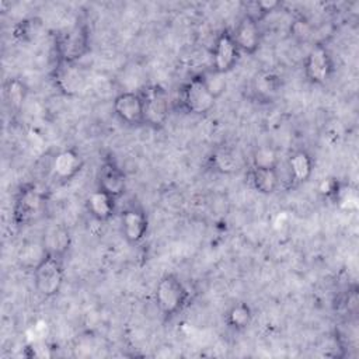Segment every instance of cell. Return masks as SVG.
Masks as SVG:
<instances>
[{
    "instance_id": "cell-1",
    "label": "cell",
    "mask_w": 359,
    "mask_h": 359,
    "mask_svg": "<svg viewBox=\"0 0 359 359\" xmlns=\"http://www.w3.org/2000/svg\"><path fill=\"white\" fill-rule=\"evenodd\" d=\"M154 297L158 310L164 316L171 317L181 311L185 306L188 290L177 275L167 273L157 282Z\"/></svg>"
},
{
    "instance_id": "cell-2",
    "label": "cell",
    "mask_w": 359,
    "mask_h": 359,
    "mask_svg": "<svg viewBox=\"0 0 359 359\" xmlns=\"http://www.w3.org/2000/svg\"><path fill=\"white\" fill-rule=\"evenodd\" d=\"M36 292L43 297H52L62 289L65 272L62 258L48 254L45 259L32 271Z\"/></svg>"
},
{
    "instance_id": "cell-3",
    "label": "cell",
    "mask_w": 359,
    "mask_h": 359,
    "mask_svg": "<svg viewBox=\"0 0 359 359\" xmlns=\"http://www.w3.org/2000/svg\"><path fill=\"white\" fill-rule=\"evenodd\" d=\"M88 50V34L86 27L77 24L65 29L56 38V53L60 63H76Z\"/></svg>"
},
{
    "instance_id": "cell-4",
    "label": "cell",
    "mask_w": 359,
    "mask_h": 359,
    "mask_svg": "<svg viewBox=\"0 0 359 359\" xmlns=\"http://www.w3.org/2000/svg\"><path fill=\"white\" fill-rule=\"evenodd\" d=\"M140 94L143 98L144 123L153 128H161L167 122L170 112L167 91L160 86H150L140 91Z\"/></svg>"
},
{
    "instance_id": "cell-5",
    "label": "cell",
    "mask_w": 359,
    "mask_h": 359,
    "mask_svg": "<svg viewBox=\"0 0 359 359\" xmlns=\"http://www.w3.org/2000/svg\"><path fill=\"white\" fill-rule=\"evenodd\" d=\"M215 95L209 91L202 76L192 77L182 88V107L191 114H208L215 107Z\"/></svg>"
},
{
    "instance_id": "cell-6",
    "label": "cell",
    "mask_w": 359,
    "mask_h": 359,
    "mask_svg": "<svg viewBox=\"0 0 359 359\" xmlns=\"http://www.w3.org/2000/svg\"><path fill=\"white\" fill-rule=\"evenodd\" d=\"M45 206V195L36 187L24 188L15 201L14 220L17 224H28L35 220Z\"/></svg>"
},
{
    "instance_id": "cell-7",
    "label": "cell",
    "mask_w": 359,
    "mask_h": 359,
    "mask_svg": "<svg viewBox=\"0 0 359 359\" xmlns=\"http://www.w3.org/2000/svg\"><path fill=\"white\" fill-rule=\"evenodd\" d=\"M114 111L121 122L137 126L144 123L143 112V98L140 93L123 91L118 94L114 100Z\"/></svg>"
},
{
    "instance_id": "cell-8",
    "label": "cell",
    "mask_w": 359,
    "mask_h": 359,
    "mask_svg": "<svg viewBox=\"0 0 359 359\" xmlns=\"http://www.w3.org/2000/svg\"><path fill=\"white\" fill-rule=\"evenodd\" d=\"M238 55H240V50L231 36V32H227V31L222 32L216 38L212 49V65H213L212 70L220 74H226L237 63Z\"/></svg>"
},
{
    "instance_id": "cell-9",
    "label": "cell",
    "mask_w": 359,
    "mask_h": 359,
    "mask_svg": "<svg viewBox=\"0 0 359 359\" xmlns=\"http://www.w3.org/2000/svg\"><path fill=\"white\" fill-rule=\"evenodd\" d=\"M332 73V59L330 52L318 45L314 46L306 56L304 74L313 84L325 83Z\"/></svg>"
},
{
    "instance_id": "cell-10",
    "label": "cell",
    "mask_w": 359,
    "mask_h": 359,
    "mask_svg": "<svg viewBox=\"0 0 359 359\" xmlns=\"http://www.w3.org/2000/svg\"><path fill=\"white\" fill-rule=\"evenodd\" d=\"M258 24V21L252 20L248 15H243L237 22L234 31L231 32V36L240 52L254 53L259 48L261 31Z\"/></svg>"
},
{
    "instance_id": "cell-11",
    "label": "cell",
    "mask_w": 359,
    "mask_h": 359,
    "mask_svg": "<svg viewBox=\"0 0 359 359\" xmlns=\"http://www.w3.org/2000/svg\"><path fill=\"white\" fill-rule=\"evenodd\" d=\"M125 187L126 180L123 171L114 161H104L98 171V189L116 199L125 192Z\"/></svg>"
},
{
    "instance_id": "cell-12",
    "label": "cell",
    "mask_w": 359,
    "mask_h": 359,
    "mask_svg": "<svg viewBox=\"0 0 359 359\" xmlns=\"http://www.w3.org/2000/svg\"><path fill=\"white\" fill-rule=\"evenodd\" d=\"M122 234L126 241L136 244L139 243L147 231V217L142 209L129 208L122 213Z\"/></svg>"
},
{
    "instance_id": "cell-13",
    "label": "cell",
    "mask_w": 359,
    "mask_h": 359,
    "mask_svg": "<svg viewBox=\"0 0 359 359\" xmlns=\"http://www.w3.org/2000/svg\"><path fill=\"white\" fill-rule=\"evenodd\" d=\"M55 81L65 94H77L84 88L86 77L76 63H60L55 74Z\"/></svg>"
},
{
    "instance_id": "cell-14",
    "label": "cell",
    "mask_w": 359,
    "mask_h": 359,
    "mask_svg": "<svg viewBox=\"0 0 359 359\" xmlns=\"http://www.w3.org/2000/svg\"><path fill=\"white\" fill-rule=\"evenodd\" d=\"M81 165H83V161L80 156L72 149L59 151L52 161V170L55 175L59 180H65V181H69L70 178H73L81 170Z\"/></svg>"
},
{
    "instance_id": "cell-15",
    "label": "cell",
    "mask_w": 359,
    "mask_h": 359,
    "mask_svg": "<svg viewBox=\"0 0 359 359\" xmlns=\"http://www.w3.org/2000/svg\"><path fill=\"white\" fill-rule=\"evenodd\" d=\"M86 205L90 215L98 222L108 220L115 212V198L101 189L91 192L86 201Z\"/></svg>"
},
{
    "instance_id": "cell-16",
    "label": "cell",
    "mask_w": 359,
    "mask_h": 359,
    "mask_svg": "<svg viewBox=\"0 0 359 359\" xmlns=\"http://www.w3.org/2000/svg\"><path fill=\"white\" fill-rule=\"evenodd\" d=\"M42 244L48 254L56 255V257H63L66 251L70 247V234L66 227L62 224H56L49 227L42 237Z\"/></svg>"
},
{
    "instance_id": "cell-17",
    "label": "cell",
    "mask_w": 359,
    "mask_h": 359,
    "mask_svg": "<svg viewBox=\"0 0 359 359\" xmlns=\"http://www.w3.org/2000/svg\"><path fill=\"white\" fill-rule=\"evenodd\" d=\"M279 174L278 168H269V167H252L250 171V181L251 185L258 191L259 194L269 195L276 191L279 185Z\"/></svg>"
},
{
    "instance_id": "cell-18",
    "label": "cell",
    "mask_w": 359,
    "mask_h": 359,
    "mask_svg": "<svg viewBox=\"0 0 359 359\" xmlns=\"http://www.w3.org/2000/svg\"><path fill=\"white\" fill-rule=\"evenodd\" d=\"M287 167L290 171V180L296 182H304L311 175L313 161L304 150H299L289 157Z\"/></svg>"
},
{
    "instance_id": "cell-19",
    "label": "cell",
    "mask_w": 359,
    "mask_h": 359,
    "mask_svg": "<svg viewBox=\"0 0 359 359\" xmlns=\"http://www.w3.org/2000/svg\"><path fill=\"white\" fill-rule=\"evenodd\" d=\"M280 87L279 77L271 72H261L252 80V90L261 100H271Z\"/></svg>"
},
{
    "instance_id": "cell-20",
    "label": "cell",
    "mask_w": 359,
    "mask_h": 359,
    "mask_svg": "<svg viewBox=\"0 0 359 359\" xmlns=\"http://www.w3.org/2000/svg\"><path fill=\"white\" fill-rule=\"evenodd\" d=\"M46 255H48V251L45 250L42 241L39 244L28 243L21 248L18 254V261L21 266H25L34 271L45 259Z\"/></svg>"
},
{
    "instance_id": "cell-21",
    "label": "cell",
    "mask_w": 359,
    "mask_h": 359,
    "mask_svg": "<svg viewBox=\"0 0 359 359\" xmlns=\"http://www.w3.org/2000/svg\"><path fill=\"white\" fill-rule=\"evenodd\" d=\"M251 310L245 303L234 304L227 313V323L236 330H244L251 323Z\"/></svg>"
},
{
    "instance_id": "cell-22",
    "label": "cell",
    "mask_w": 359,
    "mask_h": 359,
    "mask_svg": "<svg viewBox=\"0 0 359 359\" xmlns=\"http://www.w3.org/2000/svg\"><path fill=\"white\" fill-rule=\"evenodd\" d=\"M27 97V87L18 79H10L6 84V98L11 108L20 109Z\"/></svg>"
},
{
    "instance_id": "cell-23",
    "label": "cell",
    "mask_w": 359,
    "mask_h": 359,
    "mask_svg": "<svg viewBox=\"0 0 359 359\" xmlns=\"http://www.w3.org/2000/svg\"><path fill=\"white\" fill-rule=\"evenodd\" d=\"M252 167H278V156L273 149L268 146L258 147L252 154Z\"/></svg>"
},
{
    "instance_id": "cell-24",
    "label": "cell",
    "mask_w": 359,
    "mask_h": 359,
    "mask_svg": "<svg viewBox=\"0 0 359 359\" xmlns=\"http://www.w3.org/2000/svg\"><path fill=\"white\" fill-rule=\"evenodd\" d=\"M223 76L224 74H220V73H217L215 70L202 74V77H203L209 91L215 95V98L220 97L223 94L224 88H226V80L223 79Z\"/></svg>"
},
{
    "instance_id": "cell-25",
    "label": "cell",
    "mask_w": 359,
    "mask_h": 359,
    "mask_svg": "<svg viewBox=\"0 0 359 359\" xmlns=\"http://www.w3.org/2000/svg\"><path fill=\"white\" fill-rule=\"evenodd\" d=\"M344 208L348 209H355L356 208V202H358V194H356V188L352 187H338V191L334 196Z\"/></svg>"
},
{
    "instance_id": "cell-26",
    "label": "cell",
    "mask_w": 359,
    "mask_h": 359,
    "mask_svg": "<svg viewBox=\"0 0 359 359\" xmlns=\"http://www.w3.org/2000/svg\"><path fill=\"white\" fill-rule=\"evenodd\" d=\"M213 164L215 167L222 171V172H231L236 170L237 167V163H236V158L233 157V154H230L229 151L226 150H222L219 153L215 154L213 157Z\"/></svg>"
},
{
    "instance_id": "cell-27",
    "label": "cell",
    "mask_w": 359,
    "mask_h": 359,
    "mask_svg": "<svg viewBox=\"0 0 359 359\" xmlns=\"http://www.w3.org/2000/svg\"><path fill=\"white\" fill-rule=\"evenodd\" d=\"M290 32L292 35L297 39V41H307L311 34H313V28L311 25L304 21V20H296L293 24H292V28H290Z\"/></svg>"
}]
</instances>
